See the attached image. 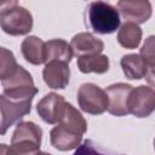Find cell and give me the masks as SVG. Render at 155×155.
Wrapping results in <instances>:
<instances>
[{"label": "cell", "mask_w": 155, "mask_h": 155, "mask_svg": "<svg viewBox=\"0 0 155 155\" xmlns=\"http://www.w3.org/2000/svg\"><path fill=\"white\" fill-rule=\"evenodd\" d=\"M2 94L15 101H31L38 92L31 75L21 65L8 78L2 80Z\"/></svg>", "instance_id": "cell-3"}, {"label": "cell", "mask_w": 155, "mask_h": 155, "mask_svg": "<svg viewBox=\"0 0 155 155\" xmlns=\"http://www.w3.org/2000/svg\"><path fill=\"white\" fill-rule=\"evenodd\" d=\"M73 155H110V154H108L104 149H102L94 142L86 139L81 144H79V147L76 148Z\"/></svg>", "instance_id": "cell-21"}, {"label": "cell", "mask_w": 155, "mask_h": 155, "mask_svg": "<svg viewBox=\"0 0 155 155\" xmlns=\"http://www.w3.org/2000/svg\"><path fill=\"white\" fill-rule=\"evenodd\" d=\"M142 39V29L138 24L126 22L124 23L117 33V41L125 48H136Z\"/></svg>", "instance_id": "cell-19"}, {"label": "cell", "mask_w": 155, "mask_h": 155, "mask_svg": "<svg viewBox=\"0 0 155 155\" xmlns=\"http://www.w3.org/2000/svg\"><path fill=\"white\" fill-rule=\"evenodd\" d=\"M133 87L127 84H114L107 87L105 94L108 97V111L115 116H124L130 114L128 102Z\"/></svg>", "instance_id": "cell-7"}, {"label": "cell", "mask_w": 155, "mask_h": 155, "mask_svg": "<svg viewBox=\"0 0 155 155\" xmlns=\"http://www.w3.org/2000/svg\"><path fill=\"white\" fill-rule=\"evenodd\" d=\"M36 155H51V154H48V153H45V151H39Z\"/></svg>", "instance_id": "cell-25"}, {"label": "cell", "mask_w": 155, "mask_h": 155, "mask_svg": "<svg viewBox=\"0 0 155 155\" xmlns=\"http://www.w3.org/2000/svg\"><path fill=\"white\" fill-rule=\"evenodd\" d=\"M16 6H18V2L17 1H13V0H10V1H0V17L5 16L6 13H8Z\"/></svg>", "instance_id": "cell-23"}, {"label": "cell", "mask_w": 155, "mask_h": 155, "mask_svg": "<svg viewBox=\"0 0 155 155\" xmlns=\"http://www.w3.org/2000/svg\"><path fill=\"white\" fill-rule=\"evenodd\" d=\"M128 108L130 114L137 117L149 116L155 108V92L153 87L142 85L133 88L130 96Z\"/></svg>", "instance_id": "cell-8"}, {"label": "cell", "mask_w": 155, "mask_h": 155, "mask_svg": "<svg viewBox=\"0 0 155 155\" xmlns=\"http://www.w3.org/2000/svg\"><path fill=\"white\" fill-rule=\"evenodd\" d=\"M82 136L75 132H71L61 125L54 126L50 132V140L53 148L61 151H68L71 149H76L81 143Z\"/></svg>", "instance_id": "cell-14"}, {"label": "cell", "mask_w": 155, "mask_h": 155, "mask_svg": "<svg viewBox=\"0 0 155 155\" xmlns=\"http://www.w3.org/2000/svg\"><path fill=\"white\" fill-rule=\"evenodd\" d=\"M0 155H8V145L0 144Z\"/></svg>", "instance_id": "cell-24"}, {"label": "cell", "mask_w": 155, "mask_h": 155, "mask_svg": "<svg viewBox=\"0 0 155 155\" xmlns=\"http://www.w3.org/2000/svg\"><path fill=\"white\" fill-rule=\"evenodd\" d=\"M22 54L27 62L39 65L45 63V42L38 36H28L21 45Z\"/></svg>", "instance_id": "cell-17"}, {"label": "cell", "mask_w": 155, "mask_h": 155, "mask_svg": "<svg viewBox=\"0 0 155 155\" xmlns=\"http://www.w3.org/2000/svg\"><path fill=\"white\" fill-rule=\"evenodd\" d=\"M18 67L12 51L0 47V80L8 78Z\"/></svg>", "instance_id": "cell-20"}, {"label": "cell", "mask_w": 155, "mask_h": 155, "mask_svg": "<svg viewBox=\"0 0 155 155\" xmlns=\"http://www.w3.org/2000/svg\"><path fill=\"white\" fill-rule=\"evenodd\" d=\"M70 48L73 51V56H86L101 53L104 50V44L101 39L96 38L91 33H79L70 41Z\"/></svg>", "instance_id": "cell-13"}, {"label": "cell", "mask_w": 155, "mask_h": 155, "mask_svg": "<svg viewBox=\"0 0 155 155\" xmlns=\"http://www.w3.org/2000/svg\"><path fill=\"white\" fill-rule=\"evenodd\" d=\"M42 78L45 84L51 88L63 90L69 84L70 69L68 63L64 62H48L42 70Z\"/></svg>", "instance_id": "cell-11"}, {"label": "cell", "mask_w": 155, "mask_h": 155, "mask_svg": "<svg viewBox=\"0 0 155 155\" xmlns=\"http://www.w3.org/2000/svg\"><path fill=\"white\" fill-rule=\"evenodd\" d=\"M30 109L31 101H15L0 94V134H5L12 125L18 122L24 115L29 114Z\"/></svg>", "instance_id": "cell-5"}, {"label": "cell", "mask_w": 155, "mask_h": 155, "mask_svg": "<svg viewBox=\"0 0 155 155\" xmlns=\"http://www.w3.org/2000/svg\"><path fill=\"white\" fill-rule=\"evenodd\" d=\"M73 57L70 45L62 39H52L45 42V63L58 61L69 63Z\"/></svg>", "instance_id": "cell-16"}, {"label": "cell", "mask_w": 155, "mask_h": 155, "mask_svg": "<svg viewBox=\"0 0 155 155\" xmlns=\"http://www.w3.org/2000/svg\"><path fill=\"white\" fill-rule=\"evenodd\" d=\"M78 103L82 111L92 115L103 114L108 109L105 91L94 84H84L78 91Z\"/></svg>", "instance_id": "cell-4"}, {"label": "cell", "mask_w": 155, "mask_h": 155, "mask_svg": "<svg viewBox=\"0 0 155 155\" xmlns=\"http://www.w3.org/2000/svg\"><path fill=\"white\" fill-rule=\"evenodd\" d=\"M143 61L147 63L150 70L154 71V65H155V54H154V36H149L143 47L140 48V54H139Z\"/></svg>", "instance_id": "cell-22"}, {"label": "cell", "mask_w": 155, "mask_h": 155, "mask_svg": "<svg viewBox=\"0 0 155 155\" xmlns=\"http://www.w3.org/2000/svg\"><path fill=\"white\" fill-rule=\"evenodd\" d=\"M0 27L8 35H25L33 28L31 13L22 6H16L8 13L0 17Z\"/></svg>", "instance_id": "cell-6"}, {"label": "cell", "mask_w": 155, "mask_h": 155, "mask_svg": "<svg viewBox=\"0 0 155 155\" xmlns=\"http://www.w3.org/2000/svg\"><path fill=\"white\" fill-rule=\"evenodd\" d=\"M65 101L62 96L51 92L46 94L36 105L39 116L47 124L54 125L59 122V119L63 113Z\"/></svg>", "instance_id": "cell-10"}, {"label": "cell", "mask_w": 155, "mask_h": 155, "mask_svg": "<svg viewBox=\"0 0 155 155\" xmlns=\"http://www.w3.org/2000/svg\"><path fill=\"white\" fill-rule=\"evenodd\" d=\"M78 68L81 73L103 74L109 69V58L101 53L78 57Z\"/></svg>", "instance_id": "cell-18"}, {"label": "cell", "mask_w": 155, "mask_h": 155, "mask_svg": "<svg viewBox=\"0 0 155 155\" xmlns=\"http://www.w3.org/2000/svg\"><path fill=\"white\" fill-rule=\"evenodd\" d=\"M121 68L127 79L139 80L143 78H148L150 84L153 85V70L149 69L147 63L139 54L131 53L126 54L121 58Z\"/></svg>", "instance_id": "cell-12"}, {"label": "cell", "mask_w": 155, "mask_h": 155, "mask_svg": "<svg viewBox=\"0 0 155 155\" xmlns=\"http://www.w3.org/2000/svg\"><path fill=\"white\" fill-rule=\"evenodd\" d=\"M42 130L31 121H21L16 126L8 147V155H36L40 151Z\"/></svg>", "instance_id": "cell-1"}, {"label": "cell", "mask_w": 155, "mask_h": 155, "mask_svg": "<svg viewBox=\"0 0 155 155\" xmlns=\"http://www.w3.org/2000/svg\"><path fill=\"white\" fill-rule=\"evenodd\" d=\"M87 18L90 27L98 34H110L120 27L119 11L104 1L91 2Z\"/></svg>", "instance_id": "cell-2"}, {"label": "cell", "mask_w": 155, "mask_h": 155, "mask_svg": "<svg viewBox=\"0 0 155 155\" xmlns=\"http://www.w3.org/2000/svg\"><path fill=\"white\" fill-rule=\"evenodd\" d=\"M58 125L81 136L87 130V122L81 115V113L78 109H75L70 103H67V102L64 104L63 113H62Z\"/></svg>", "instance_id": "cell-15"}, {"label": "cell", "mask_w": 155, "mask_h": 155, "mask_svg": "<svg viewBox=\"0 0 155 155\" xmlns=\"http://www.w3.org/2000/svg\"><path fill=\"white\" fill-rule=\"evenodd\" d=\"M117 8L122 18L134 24L147 22L151 16V5L145 0H121Z\"/></svg>", "instance_id": "cell-9"}]
</instances>
